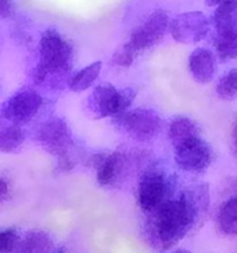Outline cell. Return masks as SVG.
Masks as SVG:
<instances>
[{"instance_id": "6da1fadb", "label": "cell", "mask_w": 237, "mask_h": 253, "mask_svg": "<svg viewBox=\"0 0 237 253\" xmlns=\"http://www.w3.org/2000/svg\"><path fill=\"white\" fill-rule=\"evenodd\" d=\"M209 205V184L197 182L180 188L172 199L146 215L143 231L150 246L157 251L174 247L197 226Z\"/></svg>"}, {"instance_id": "7a4b0ae2", "label": "cell", "mask_w": 237, "mask_h": 253, "mask_svg": "<svg viewBox=\"0 0 237 253\" xmlns=\"http://www.w3.org/2000/svg\"><path fill=\"white\" fill-rule=\"evenodd\" d=\"M74 46L56 26L43 29L37 39L36 59L30 79L36 88L57 91L67 88L73 73Z\"/></svg>"}, {"instance_id": "3957f363", "label": "cell", "mask_w": 237, "mask_h": 253, "mask_svg": "<svg viewBox=\"0 0 237 253\" xmlns=\"http://www.w3.org/2000/svg\"><path fill=\"white\" fill-rule=\"evenodd\" d=\"M32 138L54 160L56 174H67L80 163L85 165L89 153L76 140L71 125L63 116L49 114L41 119L35 126Z\"/></svg>"}, {"instance_id": "277c9868", "label": "cell", "mask_w": 237, "mask_h": 253, "mask_svg": "<svg viewBox=\"0 0 237 253\" xmlns=\"http://www.w3.org/2000/svg\"><path fill=\"white\" fill-rule=\"evenodd\" d=\"M177 174L159 162L143 167L136 183V204L145 215L152 214L179 192Z\"/></svg>"}, {"instance_id": "5b68a950", "label": "cell", "mask_w": 237, "mask_h": 253, "mask_svg": "<svg viewBox=\"0 0 237 253\" xmlns=\"http://www.w3.org/2000/svg\"><path fill=\"white\" fill-rule=\"evenodd\" d=\"M136 96L137 90L132 86L118 88L110 82H101L88 91L84 113L91 120H113L132 108Z\"/></svg>"}, {"instance_id": "8992f818", "label": "cell", "mask_w": 237, "mask_h": 253, "mask_svg": "<svg viewBox=\"0 0 237 253\" xmlns=\"http://www.w3.org/2000/svg\"><path fill=\"white\" fill-rule=\"evenodd\" d=\"M114 128L128 141L137 145H148L157 140L164 131L162 114L151 106L128 109L111 120Z\"/></svg>"}, {"instance_id": "52a82bcc", "label": "cell", "mask_w": 237, "mask_h": 253, "mask_svg": "<svg viewBox=\"0 0 237 253\" xmlns=\"http://www.w3.org/2000/svg\"><path fill=\"white\" fill-rule=\"evenodd\" d=\"M212 49L219 62L237 59V1L212 9L211 15Z\"/></svg>"}, {"instance_id": "ba28073f", "label": "cell", "mask_w": 237, "mask_h": 253, "mask_svg": "<svg viewBox=\"0 0 237 253\" xmlns=\"http://www.w3.org/2000/svg\"><path fill=\"white\" fill-rule=\"evenodd\" d=\"M48 99L36 86H22L5 99L0 106V120L29 126L44 113Z\"/></svg>"}, {"instance_id": "9c48e42d", "label": "cell", "mask_w": 237, "mask_h": 253, "mask_svg": "<svg viewBox=\"0 0 237 253\" xmlns=\"http://www.w3.org/2000/svg\"><path fill=\"white\" fill-rule=\"evenodd\" d=\"M133 165L135 161L131 155L120 150H110L89 153L84 166L93 170L99 187L114 189L127 178Z\"/></svg>"}, {"instance_id": "30bf717a", "label": "cell", "mask_w": 237, "mask_h": 253, "mask_svg": "<svg viewBox=\"0 0 237 253\" xmlns=\"http://www.w3.org/2000/svg\"><path fill=\"white\" fill-rule=\"evenodd\" d=\"M172 15L163 7L148 12L132 30L126 43L140 56L143 52L155 48L169 35Z\"/></svg>"}, {"instance_id": "8fae6325", "label": "cell", "mask_w": 237, "mask_h": 253, "mask_svg": "<svg viewBox=\"0 0 237 253\" xmlns=\"http://www.w3.org/2000/svg\"><path fill=\"white\" fill-rule=\"evenodd\" d=\"M173 162L182 173L189 175H202L214 162V150L201 135L189 138L172 147Z\"/></svg>"}, {"instance_id": "7c38bea8", "label": "cell", "mask_w": 237, "mask_h": 253, "mask_svg": "<svg viewBox=\"0 0 237 253\" xmlns=\"http://www.w3.org/2000/svg\"><path fill=\"white\" fill-rule=\"evenodd\" d=\"M211 19L201 10H185L173 15L169 25V36L174 42L184 46H198L210 37Z\"/></svg>"}, {"instance_id": "4fadbf2b", "label": "cell", "mask_w": 237, "mask_h": 253, "mask_svg": "<svg viewBox=\"0 0 237 253\" xmlns=\"http://www.w3.org/2000/svg\"><path fill=\"white\" fill-rule=\"evenodd\" d=\"M217 58L214 49L204 46H197L190 51L187 61V68L193 81L200 85H207L216 78Z\"/></svg>"}, {"instance_id": "5bb4252c", "label": "cell", "mask_w": 237, "mask_h": 253, "mask_svg": "<svg viewBox=\"0 0 237 253\" xmlns=\"http://www.w3.org/2000/svg\"><path fill=\"white\" fill-rule=\"evenodd\" d=\"M104 69V62L101 59L90 62L78 71L73 72L68 81V89L73 94H81L89 91L98 84L99 78Z\"/></svg>"}, {"instance_id": "9a60e30c", "label": "cell", "mask_w": 237, "mask_h": 253, "mask_svg": "<svg viewBox=\"0 0 237 253\" xmlns=\"http://www.w3.org/2000/svg\"><path fill=\"white\" fill-rule=\"evenodd\" d=\"M199 135H201V128L190 116L175 115L165 125V136L172 147Z\"/></svg>"}, {"instance_id": "2e32d148", "label": "cell", "mask_w": 237, "mask_h": 253, "mask_svg": "<svg viewBox=\"0 0 237 253\" xmlns=\"http://www.w3.org/2000/svg\"><path fill=\"white\" fill-rule=\"evenodd\" d=\"M27 141L25 126L0 120V152L4 155H17Z\"/></svg>"}, {"instance_id": "e0dca14e", "label": "cell", "mask_w": 237, "mask_h": 253, "mask_svg": "<svg viewBox=\"0 0 237 253\" xmlns=\"http://www.w3.org/2000/svg\"><path fill=\"white\" fill-rule=\"evenodd\" d=\"M216 224L226 236H237V194L231 195L220 204Z\"/></svg>"}, {"instance_id": "ac0fdd59", "label": "cell", "mask_w": 237, "mask_h": 253, "mask_svg": "<svg viewBox=\"0 0 237 253\" xmlns=\"http://www.w3.org/2000/svg\"><path fill=\"white\" fill-rule=\"evenodd\" d=\"M52 237L43 230H31L20 241L15 253H52Z\"/></svg>"}, {"instance_id": "d6986e66", "label": "cell", "mask_w": 237, "mask_h": 253, "mask_svg": "<svg viewBox=\"0 0 237 253\" xmlns=\"http://www.w3.org/2000/svg\"><path fill=\"white\" fill-rule=\"evenodd\" d=\"M214 91L216 98L222 101L237 100V67L230 68L217 79Z\"/></svg>"}, {"instance_id": "ffe728a7", "label": "cell", "mask_w": 237, "mask_h": 253, "mask_svg": "<svg viewBox=\"0 0 237 253\" xmlns=\"http://www.w3.org/2000/svg\"><path fill=\"white\" fill-rule=\"evenodd\" d=\"M137 58L138 54L126 42H123L111 54L110 64L115 68H130Z\"/></svg>"}, {"instance_id": "44dd1931", "label": "cell", "mask_w": 237, "mask_h": 253, "mask_svg": "<svg viewBox=\"0 0 237 253\" xmlns=\"http://www.w3.org/2000/svg\"><path fill=\"white\" fill-rule=\"evenodd\" d=\"M21 235L16 227H5L0 231V252L1 253H12L16 251Z\"/></svg>"}, {"instance_id": "7402d4cb", "label": "cell", "mask_w": 237, "mask_h": 253, "mask_svg": "<svg viewBox=\"0 0 237 253\" xmlns=\"http://www.w3.org/2000/svg\"><path fill=\"white\" fill-rule=\"evenodd\" d=\"M16 0H0V19L1 21L11 22L19 15Z\"/></svg>"}, {"instance_id": "603a6c76", "label": "cell", "mask_w": 237, "mask_h": 253, "mask_svg": "<svg viewBox=\"0 0 237 253\" xmlns=\"http://www.w3.org/2000/svg\"><path fill=\"white\" fill-rule=\"evenodd\" d=\"M12 195V185L9 178L5 174L0 177V203L5 204L9 202Z\"/></svg>"}, {"instance_id": "cb8c5ba5", "label": "cell", "mask_w": 237, "mask_h": 253, "mask_svg": "<svg viewBox=\"0 0 237 253\" xmlns=\"http://www.w3.org/2000/svg\"><path fill=\"white\" fill-rule=\"evenodd\" d=\"M204 5L210 9H215L217 6H221V5L230 4V2H236L237 0H202Z\"/></svg>"}, {"instance_id": "d4e9b609", "label": "cell", "mask_w": 237, "mask_h": 253, "mask_svg": "<svg viewBox=\"0 0 237 253\" xmlns=\"http://www.w3.org/2000/svg\"><path fill=\"white\" fill-rule=\"evenodd\" d=\"M231 138H232V145H234V147L237 150V121L234 124V126H232Z\"/></svg>"}, {"instance_id": "484cf974", "label": "cell", "mask_w": 237, "mask_h": 253, "mask_svg": "<svg viewBox=\"0 0 237 253\" xmlns=\"http://www.w3.org/2000/svg\"><path fill=\"white\" fill-rule=\"evenodd\" d=\"M170 253H192L189 250H184V249H179V250H175V251L170 252Z\"/></svg>"}]
</instances>
